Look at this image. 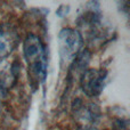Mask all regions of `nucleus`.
Here are the masks:
<instances>
[{
    "label": "nucleus",
    "mask_w": 130,
    "mask_h": 130,
    "mask_svg": "<svg viewBox=\"0 0 130 130\" xmlns=\"http://www.w3.org/2000/svg\"><path fill=\"white\" fill-rule=\"evenodd\" d=\"M106 79L105 69H86L80 74V88L87 97H97L103 91Z\"/></svg>",
    "instance_id": "obj_4"
},
{
    "label": "nucleus",
    "mask_w": 130,
    "mask_h": 130,
    "mask_svg": "<svg viewBox=\"0 0 130 130\" xmlns=\"http://www.w3.org/2000/svg\"><path fill=\"white\" fill-rule=\"evenodd\" d=\"M23 56L27 65L30 83L36 89L46 81L48 71L47 46L40 36L27 34L23 41Z\"/></svg>",
    "instance_id": "obj_1"
},
{
    "label": "nucleus",
    "mask_w": 130,
    "mask_h": 130,
    "mask_svg": "<svg viewBox=\"0 0 130 130\" xmlns=\"http://www.w3.org/2000/svg\"><path fill=\"white\" fill-rule=\"evenodd\" d=\"M70 7L69 6H64V5H62V6H59V8L56 10V14L58 16H61V17H63L67 14V11H69Z\"/></svg>",
    "instance_id": "obj_8"
},
{
    "label": "nucleus",
    "mask_w": 130,
    "mask_h": 130,
    "mask_svg": "<svg viewBox=\"0 0 130 130\" xmlns=\"http://www.w3.org/2000/svg\"><path fill=\"white\" fill-rule=\"evenodd\" d=\"M83 47V37L79 30L64 27L58 34V54L62 65H70Z\"/></svg>",
    "instance_id": "obj_3"
},
{
    "label": "nucleus",
    "mask_w": 130,
    "mask_h": 130,
    "mask_svg": "<svg viewBox=\"0 0 130 130\" xmlns=\"http://www.w3.org/2000/svg\"><path fill=\"white\" fill-rule=\"evenodd\" d=\"M72 112L75 119L80 122L82 127L81 130L97 128V123L101 119V111L94 103H88L81 98H76L72 104Z\"/></svg>",
    "instance_id": "obj_5"
},
{
    "label": "nucleus",
    "mask_w": 130,
    "mask_h": 130,
    "mask_svg": "<svg viewBox=\"0 0 130 130\" xmlns=\"http://www.w3.org/2000/svg\"><path fill=\"white\" fill-rule=\"evenodd\" d=\"M92 6H86L83 11L76 20L78 27L85 32L90 43H99L108 39L111 31L104 23L102 14L97 2H91Z\"/></svg>",
    "instance_id": "obj_2"
},
{
    "label": "nucleus",
    "mask_w": 130,
    "mask_h": 130,
    "mask_svg": "<svg viewBox=\"0 0 130 130\" xmlns=\"http://www.w3.org/2000/svg\"><path fill=\"white\" fill-rule=\"evenodd\" d=\"M20 34L11 23L0 24V61L9 56L20 43Z\"/></svg>",
    "instance_id": "obj_7"
},
{
    "label": "nucleus",
    "mask_w": 130,
    "mask_h": 130,
    "mask_svg": "<svg viewBox=\"0 0 130 130\" xmlns=\"http://www.w3.org/2000/svg\"><path fill=\"white\" fill-rule=\"evenodd\" d=\"M22 65L15 59L13 62H5L0 66V98H4L16 86L21 75Z\"/></svg>",
    "instance_id": "obj_6"
}]
</instances>
